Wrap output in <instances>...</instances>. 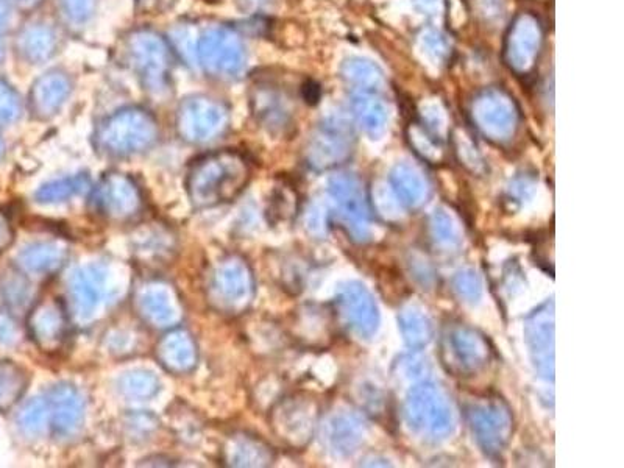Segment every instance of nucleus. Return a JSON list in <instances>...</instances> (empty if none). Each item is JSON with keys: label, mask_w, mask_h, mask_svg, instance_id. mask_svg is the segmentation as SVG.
Instances as JSON below:
<instances>
[{"label": "nucleus", "mask_w": 624, "mask_h": 468, "mask_svg": "<svg viewBox=\"0 0 624 468\" xmlns=\"http://www.w3.org/2000/svg\"><path fill=\"white\" fill-rule=\"evenodd\" d=\"M405 412L409 426L425 436L442 439L453 429L450 403L434 384L412 387Z\"/></svg>", "instance_id": "8"}, {"label": "nucleus", "mask_w": 624, "mask_h": 468, "mask_svg": "<svg viewBox=\"0 0 624 468\" xmlns=\"http://www.w3.org/2000/svg\"><path fill=\"white\" fill-rule=\"evenodd\" d=\"M94 211L116 222L132 219L141 211L142 195L128 175L110 172L99 181L93 194Z\"/></svg>", "instance_id": "12"}, {"label": "nucleus", "mask_w": 624, "mask_h": 468, "mask_svg": "<svg viewBox=\"0 0 624 468\" xmlns=\"http://www.w3.org/2000/svg\"><path fill=\"white\" fill-rule=\"evenodd\" d=\"M4 155H5V144H4V141H2V138H0V160L4 158Z\"/></svg>", "instance_id": "48"}, {"label": "nucleus", "mask_w": 624, "mask_h": 468, "mask_svg": "<svg viewBox=\"0 0 624 468\" xmlns=\"http://www.w3.org/2000/svg\"><path fill=\"white\" fill-rule=\"evenodd\" d=\"M197 57L206 74L217 78H236L245 68L241 36L227 27H214L203 33L197 43Z\"/></svg>", "instance_id": "7"}, {"label": "nucleus", "mask_w": 624, "mask_h": 468, "mask_svg": "<svg viewBox=\"0 0 624 468\" xmlns=\"http://www.w3.org/2000/svg\"><path fill=\"white\" fill-rule=\"evenodd\" d=\"M0 289H2V295L11 308H22L25 303L29 302V281L25 280L21 273L15 272V270H8L2 275Z\"/></svg>", "instance_id": "37"}, {"label": "nucleus", "mask_w": 624, "mask_h": 468, "mask_svg": "<svg viewBox=\"0 0 624 468\" xmlns=\"http://www.w3.org/2000/svg\"><path fill=\"white\" fill-rule=\"evenodd\" d=\"M415 4H417L420 10L429 13V11H433L437 7V0H415Z\"/></svg>", "instance_id": "46"}, {"label": "nucleus", "mask_w": 624, "mask_h": 468, "mask_svg": "<svg viewBox=\"0 0 624 468\" xmlns=\"http://www.w3.org/2000/svg\"><path fill=\"white\" fill-rule=\"evenodd\" d=\"M33 341L46 351L58 350L68 336L69 320L66 308L58 298L39 302L29 317Z\"/></svg>", "instance_id": "18"}, {"label": "nucleus", "mask_w": 624, "mask_h": 468, "mask_svg": "<svg viewBox=\"0 0 624 468\" xmlns=\"http://www.w3.org/2000/svg\"><path fill=\"white\" fill-rule=\"evenodd\" d=\"M433 231L437 241L453 244L458 241V234L454 228L453 220L444 211H436L433 216Z\"/></svg>", "instance_id": "41"}, {"label": "nucleus", "mask_w": 624, "mask_h": 468, "mask_svg": "<svg viewBox=\"0 0 624 468\" xmlns=\"http://www.w3.org/2000/svg\"><path fill=\"white\" fill-rule=\"evenodd\" d=\"M472 116L479 132L490 141L504 142L517 132V105L501 89H487L476 96Z\"/></svg>", "instance_id": "10"}, {"label": "nucleus", "mask_w": 624, "mask_h": 468, "mask_svg": "<svg viewBox=\"0 0 624 468\" xmlns=\"http://www.w3.org/2000/svg\"><path fill=\"white\" fill-rule=\"evenodd\" d=\"M13 239H15V233H13L10 220L0 211V253L5 252L13 244Z\"/></svg>", "instance_id": "43"}, {"label": "nucleus", "mask_w": 624, "mask_h": 468, "mask_svg": "<svg viewBox=\"0 0 624 468\" xmlns=\"http://www.w3.org/2000/svg\"><path fill=\"white\" fill-rule=\"evenodd\" d=\"M128 57L142 86L153 96L171 88L172 55L166 39L153 30L141 29L127 39Z\"/></svg>", "instance_id": "3"}, {"label": "nucleus", "mask_w": 624, "mask_h": 468, "mask_svg": "<svg viewBox=\"0 0 624 468\" xmlns=\"http://www.w3.org/2000/svg\"><path fill=\"white\" fill-rule=\"evenodd\" d=\"M230 122L228 108L213 97H186L178 105L177 132L183 141L205 144L213 141L227 130Z\"/></svg>", "instance_id": "5"}, {"label": "nucleus", "mask_w": 624, "mask_h": 468, "mask_svg": "<svg viewBox=\"0 0 624 468\" xmlns=\"http://www.w3.org/2000/svg\"><path fill=\"white\" fill-rule=\"evenodd\" d=\"M342 75L351 85L358 86L359 91L380 89L384 83L383 72L375 63L362 58H350L342 66Z\"/></svg>", "instance_id": "32"}, {"label": "nucleus", "mask_w": 624, "mask_h": 468, "mask_svg": "<svg viewBox=\"0 0 624 468\" xmlns=\"http://www.w3.org/2000/svg\"><path fill=\"white\" fill-rule=\"evenodd\" d=\"M108 277L107 267L100 264H89L75 270L69 280V295L78 319H93L100 305L113 295L114 289L110 288Z\"/></svg>", "instance_id": "14"}, {"label": "nucleus", "mask_w": 624, "mask_h": 468, "mask_svg": "<svg viewBox=\"0 0 624 468\" xmlns=\"http://www.w3.org/2000/svg\"><path fill=\"white\" fill-rule=\"evenodd\" d=\"M10 21V5L7 0H0V30Z\"/></svg>", "instance_id": "45"}, {"label": "nucleus", "mask_w": 624, "mask_h": 468, "mask_svg": "<svg viewBox=\"0 0 624 468\" xmlns=\"http://www.w3.org/2000/svg\"><path fill=\"white\" fill-rule=\"evenodd\" d=\"M390 186L403 205L417 208L425 202L428 183L419 169L411 164H398L390 174Z\"/></svg>", "instance_id": "26"}, {"label": "nucleus", "mask_w": 624, "mask_h": 468, "mask_svg": "<svg viewBox=\"0 0 624 468\" xmlns=\"http://www.w3.org/2000/svg\"><path fill=\"white\" fill-rule=\"evenodd\" d=\"M252 107L259 121L272 130H280L289 122L288 102L273 86L258 85L253 89Z\"/></svg>", "instance_id": "25"}, {"label": "nucleus", "mask_w": 624, "mask_h": 468, "mask_svg": "<svg viewBox=\"0 0 624 468\" xmlns=\"http://www.w3.org/2000/svg\"><path fill=\"white\" fill-rule=\"evenodd\" d=\"M542 46V27L531 15H520L506 39V61L514 71L525 74L534 68Z\"/></svg>", "instance_id": "15"}, {"label": "nucleus", "mask_w": 624, "mask_h": 468, "mask_svg": "<svg viewBox=\"0 0 624 468\" xmlns=\"http://www.w3.org/2000/svg\"><path fill=\"white\" fill-rule=\"evenodd\" d=\"M351 111L356 121L370 135L383 132L387 124L386 103L372 91H359L351 97Z\"/></svg>", "instance_id": "29"}, {"label": "nucleus", "mask_w": 624, "mask_h": 468, "mask_svg": "<svg viewBox=\"0 0 624 468\" xmlns=\"http://www.w3.org/2000/svg\"><path fill=\"white\" fill-rule=\"evenodd\" d=\"M96 2L97 0H61V5L71 21L82 24L94 15Z\"/></svg>", "instance_id": "39"}, {"label": "nucleus", "mask_w": 624, "mask_h": 468, "mask_svg": "<svg viewBox=\"0 0 624 468\" xmlns=\"http://www.w3.org/2000/svg\"><path fill=\"white\" fill-rule=\"evenodd\" d=\"M21 99L13 86L0 78V125L13 124L21 116Z\"/></svg>", "instance_id": "38"}, {"label": "nucleus", "mask_w": 624, "mask_h": 468, "mask_svg": "<svg viewBox=\"0 0 624 468\" xmlns=\"http://www.w3.org/2000/svg\"><path fill=\"white\" fill-rule=\"evenodd\" d=\"M139 312L153 327H171L180 320V308L174 291L161 283H152L138 295Z\"/></svg>", "instance_id": "21"}, {"label": "nucleus", "mask_w": 624, "mask_h": 468, "mask_svg": "<svg viewBox=\"0 0 624 468\" xmlns=\"http://www.w3.org/2000/svg\"><path fill=\"white\" fill-rule=\"evenodd\" d=\"M316 423V403L302 395L286 398L272 412L273 433L291 447H305L314 434Z\"/></svg>", "instance_id": "13"}, {"label": "nucleus", "mask_w": 624, "mask_h": 468, "mask_svg": "<svg viewBox=\"0 0 624 468\" xmlns=\"http://www.w3.org/2000/svg\"><path fill=\"white\" fill-rule=\"evenodd\" d=\"M124 397L130 400H149L160 390V381L149 370H132L124 373L117 381Z\"/></svg>", "instance_id": "34"}, {"label": "nucleus", "mask_w": 624, "mask_h": 468, "mask_svg": "<svg viewBox=\"0 0 624 468\" xmlns=\"http://www.w3.org/2000/svg\"><path fill=\"white\" fill-rule=\"evenodd\" d=\"M330 194L337 216L356 241L370 234V208L366 189L355 175H339L330 181Z\"/></svg>", "instance_id": "11"}, {"label": "nucleus", "mask_w": 624, "mask_h": 468, "mask_svg": "<svg viewBox=\"0 0 624 468\" xmlns=\"http://www.w3.org/2000/svg\"><path fill=\"white\" fill-rule=\"evenodd\" d=\"M444 364L459 376H473L486 369L492 350L484 336L464 325L451 327L442 341Z\"/></svg>", "instance_id": "9"}, {"label": "nucleus", "mask_w": 624, "mask_h": 468, "mask_svg": "<svg viewBox=\"0 0 624 468\" xmlns=\"http://www.w3.org/2000/svg\"><path fill=\"white\" fill-rule=\"evenodd\" d=\"M71 78L58 69L47 71L33 83L30 108L38 119H50L61 110L71 94Z\"/></svg>", "instance_id": "20"}, {"label": "nucleus", "mask_w": 624, "mask_h": 468, "mask_svg": "<svg viewBox=\"0 0 624 468\" xmlns=\"http://www.w3.org/2000/svg\"><path fill=\"white\" fill-rule=\"evenodd\" d=\"M351 152V136L344 122L330 119L320 125L308 147V160L316 169H330L347 160Z\"/></svg>", "instance_id": "17"}, {"label": "nucleus", "mask_w": 624, "mask_h": 468, "mask_svg": "<svg viewBox=\"0 0 624 468\" xmlns=\"http://www.w3.org/2000/svg\"><path fill=\"white\" fill-rule=\"evenodd\" d=\"M156 356L167 372L183 375L191 372L197 364V347L188 331L174 330L161 339Z\"/></svg>", "instance_id": "22"}, {"label": "nucleus", "mask_w": 624, "mask_h": 468, "mask_svg": "<svg viewBox=\"0 0 624 468\" xmlns=\"http://www.w3.org/2000/svg\"><path fill=\"white\" fill-rule=\"evenodd\" d=\"M337 311L348 327L361 337H370L380 323V314L372 294L364 284L350 283L342 288L337 297Z\"/></svg>", "instance_id": "16"}, {"label": "nucleus", "mask_w": 624, "mask_h": 468, "mask_svg": "<svg viewBox=\"0 0 624 468\" xmlns=\"http://www.w3.org/2000/svg\"><path fill=\"white\" fill-rule=\"evenodd\" d=\"M29 378L15 362L0 359V411L18 403L25 392Z\"/></svg>", "instance_id": "31"}, {"label": "nucleus", "mask_w": 624, "mask_h": 468, "mask_svg": "<svg viewBox=\"0 0 624 468\" xmlns=\"http://www.w3.org/2000/svg\"><path fill=\"white\" fill-rule=\"evenodd\" d=\"M224 459L231 467H267L273 462V451L263 440L241 434L228 439Z\"/></svg>", "instance_id": "24"}, {"label": "nucleus", "mask_w": 624, "mask_h": 468, "mask_svg": "<svg viewBox=\"0 0 624 468\" xmlns=\"http://www.w3.org/2000/svg\"><path fill=\"white\" fill-rule=\"evenodd\" d=\"M426 43H428L431 49H434L437 57H445V55H447V43H445L442 36L437 35V33H429V35H426Z\"/></svg>", "instance_id": "44"}, {"label": "nucleus", "mask_w": 624, "mask_h": 468, "mask_svg": "<svg viewBox=\"0 0 624 468\" xmlns=\"http://www.w3.org/2000/svg\"><path fill=\"white\" fill-rule=\"evenodd\" d=\"M454 289L467 302H476L481 297V283L473 272H461L454 278Z\"/></svg>", "instance_id": "40"}, {"label": "nucleus", "mask_w": 624, "mask_h": 468, "mask_svg": "<svg viewBox=\"0 0 624 468\" xmlns=\"http://www.w3.org/2000/svg\"><path fill=\"white\" fill-rule=\"evenodd\" d=\"M468 425L476 442L490 456H497L509 444L512 436V414L501 398L476 397L465 406Z\"/></svg>", "instance_id": "4"}, {"label": "nucleus", "mask_w": 624, "mask_h": 468, "mask_svg": "<svg viewBox=\"0 0 624 468\" xmlns=\"http://www.w3.org/2000/svg\"><path fill=\"white\" fill-rule=\"evenodd\" d=\"M91 186L88 175H75V177L61 178V180L50 181L41 186L36 192V202L43 205L66 202L74 195L88 191Z\"/></svg>", "instance_id": "30"}, {"label": "nucleus", "mask_w": 624, "mask_h": 468, "mask_svg": "<svg viewBox=\"0 0 624 468\" xmlns=\"http://www.w3.org/2000/svg\"><path fill=\"white\" fill-rule=\"evenodd\" d=\"M4 55H5L4 44H2V41H0V61L4 60Z\"/></svg>", "instance_id": "49"}, {"label": "nucleus", "mask_w": 624, "mask_h": 468, "mask_svg": "<svg viewBox=\"0 0 624 468\" xmlns=\"http://www.w3.org/2000/svg\"><path fill=\"white\" fill-rule=\"evenodd\" d=\"M249 180V163L241 153L217 150L194 161L186 188L195 208H213L236 199Z\"/></svg>", "instance_id": "1"}, {"label": "nucleus", "mask_w": 624, "mask_h": 468, "mask_svg": "<svg viewBox=\"0 0 624 468\" xmlns=\"http://www.w3.org/2000/svg\"><path fill=\"white\" fill-rule=\"evenodd\" d=\"M49 403L50 428L60 436L74 434L83 423V398L71 384H58L46 395Z\"/></svg>", "instance_id": "19"}, {"label": "nucleus", "mask_w": 624, "mask_h": 468, "mask_svg": "<svg viewBox=\"0 0 624 468\" xmlns=\"http://www.w3.org/2000/svg\"><path fill=\"white\" fill-rule=\"evenodd\" d=\"M18 425L25 436L38 437L46 433L50 426L47 398L35 397L27 401L18 414Z\"/></svg>", "instance_id": "35"}, {"label": "nucleus", "mask_w": 624, "mask_h": 468, "mask_svg": "<svg viewBox=\"0 0 624 468\" xmlns=\"http://www.w3.org/2000/svg\"><path fill=\"white\" fill-rule=\"evenodd\" d=\"M22 57L30 63H44L57 49V35L49 25L33 24L22 30L18 39Z\"/></svg>", "instance_id": "27"}, {"label": "nucleus", "mask_w": 624, "mask_h": 468, "mask_svg": "<svg viewBox=\"0 0 624 468\" xmlns=\"http://www.w3.org/2000/svg\"><path fill=\"white\" fill-rule=\"evenodd\" d=\"M18 328H16L15 320L11 319L8 314L0 312V345L15 344L18 339Z\"/></svg>", "instance_id": "42"}, {"label": "nucleus", "mask_w": 624, "mask_h": 468, "mask_svg": "<svg viewBox=\"0 0 624 468\" xmlns=\"http://www.w3.org/2000/svg\"><path fill=\"white\" fill-rule=\"evenodd\" d=\"M96 138L100 149L108 155H135L155 144L158 139V122L144 108H124L102 122Z\"/></svg>", "instance_id": "2"}, {"label": "nucleus", "mask_w": 624, "mask_h": 468, "mask_svg": "<svg viewBox=\"0 0 624 468\" xmlns=\"http://www.w3.org/2000/svg\"><path fill=\"white\" fill-rule=\"evenodd\" d=\"M253 294L255 281L252 270L241 258L231 256L214 267L208 284V297L219 311L239 314L252 303Z\"/></svg>", "instance_id": "6"}, {"label": "nucleus", "mask_w": 624, "mask_h": 468, "mask_svg": "<svg viewBox=\"0 0 624 468\" xmlns=\"http://www.w3.org/2000/svg\"><path fill=\"white\" fill-rule=\"evenodd\" d=\"M15 2L22 8H35L36 5L41 4V0H15Z\"/></svg>", "instance_id": "47"}, {"label": "nucleus", "mask_w": 624, "mask_h": 468, "mask_svg": "<svg viewBox=\"0 0 624 468\" xmlns=\"http://www.w3.org/2000/svg\"><path fill=\"white\" fill-rule=\"evenodd\" d=\"M361 426L356 420L339 415L328 425V442L331 448L339 454L353 453L361 442Z\"/></svg>", "instance_id": "33"}, {"label": "nucleus", "mask_w": 624, "mask_h": 468, "mask_svg": "<svg viewBox=\"0 0 624 468\" xmlns=\"http://www.w3.org/2000/svg\"><path fill=\"white\" fill-rule=\"evenodd\" d=\"M22 269L30 273H52L60 269L66 259V250L54 242L27 245L18 256Z\"/></svg>", "instance_id": "28"}, {"label": "nucleus", "mask_w": 624, "mask_h": 468, "mask_svg": "<svg viewBox=\"0 0 624 468\" xmlns=\"http://www.w3.org/2000/svg\"><path fill=\"white\" fill-rule=\"evenodd\" d=\"M528 339L536 366L545 375L554 370V323L553 312L542 309L528 323Z\"/></svg>", "instance_id": "23"}, {"label": "nucleus", "mask_w": 624, "mask_h": 468, "mask_svg": "<svg viewBox=\"0 0 624 468\" xmlns=\"http://www.w3.org/2000/svg\"><path fill=\"white\" fill-rule=\"evenodd\" d=\"M398 320H400L401 333H403L409 347L422 348L431 341L433 328L422 312L406 309V311L401 312Z\"/></svg>", "instance_id": "36"}]
</instances>
